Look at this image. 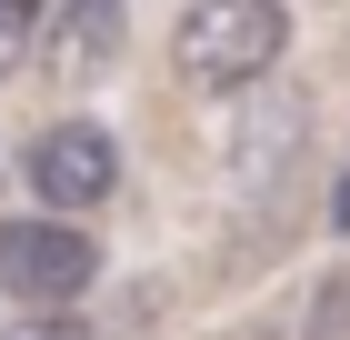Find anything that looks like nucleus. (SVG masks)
I'll return each mask as SVG.
<instances>
[{"instance_id": "1", "label": "nucleus", "mask_w": 350, "mask_h": 340, "mask_svg": "<svg viewBox=\"0 0 350 340\" xmlns=\"http://www.w3.org/2000/svg\"><path fill=\"white\" fill-rule=\"evenodd\" d=\"M280 51H291L280 0H190L180 30H170V70L190 90H250V80L280 70Z\"/></svg>"}, {"instance_id": "2", "label": "nucleus", "mask_w": 350, "mask_h": 340, "mask_svg": "<svg viewBox=\"0 0 350 340\" xmlns=\"http://www.w3.org/2000/svg\"><path fill=\"white\" fill-rule=\"evenodd\" d=\"M100 280V250L70 210H21V220H0V290L21 300V311H70L81 290Z\"/></svg>"}, {"instance_id": "3", "label": "nucleus", "mask_w": 350, "mask_h": 340, "mask_svg": "<svg viewBox=\"0 0 350 340\" xmlns=\"http://www.w3.org/2000/svg\"><path fill=\"white\" fill-rule=\"evenodd\" d=\"M21 181L40 190V210H100L110 190H120V140L100 131V120H81V110H60L51 131H30V151H21Z\"/></svg>"}, {"instance_id": "4", "label": "nucleus", "mask_w": 350, "mask_h": 340, "mask_svg": "<svg viewBox=\"0 0 350 340\" xmlns=\"http://www.w3.org/2000/svg\"><path fill=\"white\" fill-rule=\"evenodd\" d=\"M131 40V0H51V21H40V70L51 90H90V80L120 60Z\"/></svg>"}, {"instance_id": "5", "label": "nucleus", "mask_w": 350, "mask_h": 340, "mask_svg": "<svg viewBox=\"0 0 350 340\" xmlns=\"http://www.w3.org/2000/svg\"><path fill=\"white\" fill-rule=\"evenodd\" d=\"M300 151H310V110L270 101V110H250V120H241V151H230V170H241V190H270Z\"/></svg>"}, {"instance_id": "6", "label": "nucleus", "mask_w": 350, "mask_h": 340, "mask_svg": "<svg viewBox=\"0 0 350 340\" xmlns=\"http://www.w3.org/2000/svg\"><path fill=\"white\" fill-rule=\"evenodd\" d=\"M40 21H51V0H0V70H21L40 51Z\"/></svg>"}, {"instance_id": "7", "label": "nucleus", "mask_w": 350, "mask_h": 340, "mask_svg": "<svg viewBox=\"0 0 350 340\" xmlns=\"http://www.w3.org/2000/svg\"><path fill=\"white\" fill-rule=\"evenodd\" d=\"M310 340H350V280H321V300H310Z\"/></svg>"}, {"instance_id": "8", "label": "nucleus", "mask_w": 350, "mask_h": 340, "mask_svg": "<svg viewBox=\"0 0 350 340\" xmlns=\"http://www.w3.org/2000/svg\"><path fill=\"white\" fill-rule=\"evenodd\" d=\"M0 340H81V320H70V311H30L21 330H0Z\"/></svg>"}, {"instance_id": "9", "label": "nucleus", "mask_w": 350, "mask_h": 340, "mask_svg": "<svg viewBox=\"0 0 350 340\" xmlns=\"http://www.w3.org/2000/svg\"><path fill=\"white\" fill-rule=\"evenodd\" d=\"M330 220H340V231H350V170H340V200H330Z\"/></svg>"}]
</instances>
